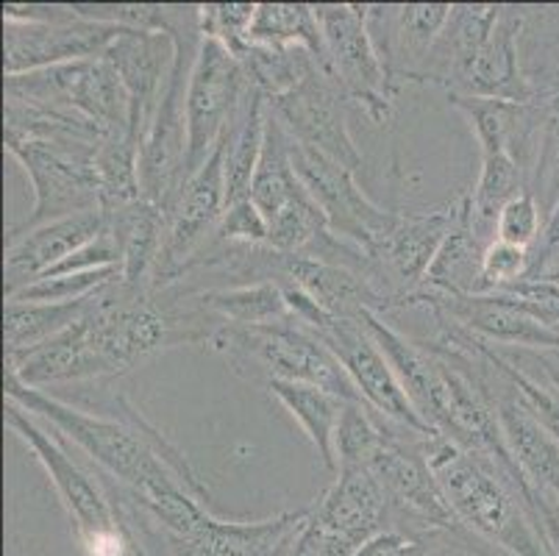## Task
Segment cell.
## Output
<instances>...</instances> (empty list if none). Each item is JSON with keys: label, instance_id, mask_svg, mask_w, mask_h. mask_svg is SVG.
I'll return each instance as SVG.
<instances>
[{"label": "cell", "instance_id": "d6a6232c", "mask_svg": "<svg viewBox=\"0 0 559 556\" xmlns=\"http://www.w3.org/2000/svg\"><path fill=\"white\" fill-rule=\"evenodd\" d=\"M123 275L120 268H106V270H90V273H68V275H45L39 282L28 284L20 293L7 295V300H25V304H75L106 284L117 282Z\"/></svg>", "mask_w": 559, "mask_h": 556}, {"label": "cell", "instance_id": "44dd1931", "mask_svg": "<svg viewBox=\"0 0 559 556\" xmlns=\"http://www.w3.org/2000/svg\"><path fill=\"white\" fill-rule=\"evenodd\" d=\"M498 17H501V7L496 3H454L443 34L426 59L418 84L445 86L451 95L479 59L481 48L496 31Z\"/></svg>", "mask_w": 559, "mask_h": 556}, {"label": "cell", "instance_id": "484cf974", "mask_svg": "<svg viewBox=\"0 0 559 556\" xmlns=\"http://www.w3.org/2000/svg\"><path fill=\"white\" fill-rule=\"evenodd\" d=\"M267 129V98L248 81L240 109L226 129V198L228 203L246 201L257 176L259 156Z\"/></svg>", "mask_w": 559, "mask_h": 556}, {"label": "cell", "instance_id": "e0dca14e", "mask_svg": "<svg viewBox=\"0 0 559 556\" xmlns=\"http://www.w3.org/2000/svg\"><path fill=\"white\" fill-rule=\"evenodd\" d=\"M451 3H399L368 7V31L379 50L393 92L418 84L431 48L451 17Z\"/></svg>", "mask_w": 559, "mask_h": 556}, {"label": "cell", "instance_id": "7c38bea8", "mask_svg": "<svg viewBox=\"0 0 559 556\" xmlns=\"http://www.w3.org/2000/svg\"><path fill=\"white\" fill-rule=\"evenodd\" d=\"M467 203H471V192H462L456 201L435 212H395V223L373 248V262L381 275V289L390 298V312L399 309L412 293H418L440 245L460 223Z\"/></svg>", "mask_w": 559, "mask_h": 556}, {"label": "cell", "instance_id": "8fae6325", "mask_svg": "<svg viewBox=\"0 0 559 556\" xmlns=\"http://www.w3.org/2000/svg\"><path fill=\"white\" fill-rule=\"evenodd\" d=\"M289 156H293V167H296L298 178L304 181L312 201L318 203L320 212L326 214L329 228L340 239L357 245L373 259V248L395 223V212L376 206L359 190L354 170L329 159L323 153L289 140Z\"/></svg>", "mask_w": 559, "mask_h": 556}, {"label": "cell", "instance_id": "f546056e", "mask_svg": "<svg viewBox=\"0 0 559 556\" xmlns=\"http://www.w3.org/2000/svg\"><path fill=\"white\" fill-rule=\"evenodd\" d=\"M251 45L262 48H307L329 75L326 43L312 3H257Z\"/></svg>", "mask_w": 559, "mask_h": 556}, {"label": "cell", "instance_id": "3957f363", "mask_svg": "<svg viewBox=\"0 0 559 556\" xmlns=\"http://www.w3.org/2000/svg\"><path fill=\"white\" fill-rule=\"evenodd\" d=\"M206 343L215 354L226 356L237 374L262 387L267 381H298L332 392L345 404L362 401L337 356L293 320L271 326H217Z\"/></svg>", "mask_w": 559, "mask_h": 556}, {"label": "cell", "instance_id": "ba28073f", "mask_svg": "<svg viewBox=\"0 0 559 556\" xmlns=\"http://www.w3.org/2000/svg\"><path fill=\"white\" fill-rule=\"evenodd\" d=\"M3 417H7V426L12 428L25 446L32 448L37 462L45 468V473H48L50 484L56 489V496H59V501L68 509L79 543L123 529L104 482L95 478L90 471H84L70 457V446L56 435L53 428L48 431L37 417L28 415L14 401H7Z\"/></svg>", "mask_w": 559, "mask_h": 556}, {"label": "cell", "instance_id": "8992f818", "mask_svg": "<svg viewBox=\"0 0 559 556\" xmlns=\"http://www.w3.org/2000/svg\"><path fill=\"white\" fill-rule=\"evenodd\" d=\"M7 98L73 111L106 131H131L129 95L106 59H84L37 73L7 75Z\"/></svg>", "mask_w": 559, "mask_h": 556}, {"label": "cell", "instance_id": "2e32d148", "mask_svg": "<svg viewBox=\"0 0 559 556\" xmlns=\"http://www.w3.org/2000/svg\"><path fill=\"white\" fill-rule=\"evenodd\" d=\"M104 59L109 61L129 95L131 134L142 145L151 129V120L159 109L173 68H176V59H179V43L167 31L126 28L109 45Z\"/></svg>", "mask_w": 559, "mask_h": 556}, {"label": "cell", "instance_id": "ac0fdd59", "mask_svg": "<svg viewBox=\"0 0 559 556\" xmlns=\"http://www.w3.org/2000/svg\"><path fill=\"white\" fill-rule=\"evenodd\" d=\"M106 226H109V221H106L104 209H93V212L70 214V217L43 223L32 232L7 237V259H3L7 295H14L28 284L39 282L56 264H62L70 253L100 237Z\"/></svg>", "mask_w": 559, "mask_h": 556}, {"label": "cell", "instance_id": "e575fe53", "mask_svg": "<svg viewBox=\"0 0 559 556\" xmlns=\"http://www.w3.org/2000/svg\"><path fill=\"white\" fill-rule=\"evenodd\" d=\"M528 268H532V251L501 242V239H492L485 251V264H481L479 295L496 293V289L507 287V284L521 282V279L528 275Z\"/></svg>", "mask_w": 559, "mask_h": 556}, {"label": "cell", "instance_id": "f1b7e54d", "mask_svg": "<svg viewBox=\"0 0 559 556\" xmlns=\"http://www.w3.org/2000/svg\"><path fill=\"white\" fill-rule=\"evenodd\" d=\"M90 298L75 300V304H25V300H7V309H3L7 362L23 359L25 354L43 348L53 336L68 331L86 312Z\"/></svg>", "mask_w": 559, "mask_h": 556}, {"label": "cell", "instance_id": "d6986e66", "mask_svg": "<svg viewBox=\"0 0 559 556\" xmlns=\"http://www.w3.org/2000/svg\"><path fill=\"white\" fill-rule=\"evenodd\" d=\"M526 14L523 9L501 7L492 37L481 48L474 68L467 70L465 79L456 84L451 95H465V98H496L510 100V104H528L532 100V84L523 73L521 64V34Z\"/></svg>", "mask_w": 559, "mask_h": 556}, {"label": "cell", "instance_id": "9c48e42d", "mask_svg": "<svg viewBox=\"0 0 559 556\" xmlns=\"http://www.w3.org/2000/svg\"><path fill=\"white\" fill-rule=\"evenodd\" d=\"M226 206V134H223L210 159L187 178L185 190L167 209L165 242L151 279V293L176 284L185 264L212 239Z\"/></svg>", "mask_w": 559, "mask_h": 556}, {"label": "cell", "instance_id": "52a82bcc", "mask_svg": "<svg viewBox=\"0 0 559 556\" xmlns=\"http://www.w3.org/2000/svg\"><path fill=\"white\" fill-rule=\"evenodd\" d=\"M312 9L326 43L329 75L337 81L345 98L362 106L370 120L388 122L395 92L368 31V7L312 3Z\"/></svg>", "mask_w": 559, "mask_h": 556}, {"label": "cell", "instance_id": "4316f807", "mask_svg": "<svg viewBox=\"0 0 559 556\" xmlns=\"http://www.w3.org/2000/svg\"><path fill=\"white\" fill-rule=\"evenodd\" d=\"M185 293H190V289H185ZM190 295L198 309L221 320V326H271L293 320L287 295H284L282 284L276 282L231 284V287L198 289Z\"/></svg>", "mask_w": 559, "mask_h": 556}, {"label": "cell", "instance_id": "4fadbf2b", "mask_svg": "<svg viewBox=\"0 0 559 556\" xmlns=\"http://www.w3.org/2000/svg\"><path fill=\"white\" fill-rule=\"evenodd\" d=\"M312 334V331H309ZM320 343L326 345L340 365L345 367L348 379L357 387L359 398L370 410L406 428H415L420 435H437L435 428L420 417L415 404L406 395L399 374L393 370L384 351L379 348L362 320H332L326 329L314 331Z\"/></svg>", "mask_w": 559, "mask_h": 556}, {"label": "cell", "instance_id": "ab89813d", "mask_svg": "<svg viewBox=\"0 0 559 556\" xmlns=\"http://www.w3.org/2000/svg\"><path fill=\"white\" fill-rule=\"evenodd\" d=\"M551 354H554V359H557V362H559V354H557V351H551Z\"/></svg>", "mask_w": 559, "mask_h": 556}, {"label": "cell", "instance_id": "9a60e30c", "mask_svg": "<svg viewBox=\"0 0 559 556\" xmlns=\"http://www.w3.org/2000/svg\"><path fill=\"white\" fill-rule=\"evenodd\" d=\"M345 100L348 98L337 81L318 70L293 92L267 100V109L282 122L289 140L301 142L357 173L362 167V153L345 122Z\"/></svg>", "mask_w": 559, "mask_h": 556}, {"label": "cell", "instance_id": "ffe728a7", "mask_svg": "<svg viewBox=\"0 0 559 556\" xmlns=\"http://www.w3.org/2000/svg\"><path fill=\"white\" fill-rule=\"evenodd\" d=\"M84 315L68 331H62L50 343H45L43 348L25 354L23 359L7 362V374L17 376L25 387H34V390H43V387L50 385H70V381H93L117 376L111 362L95 345L93 334L86 329Z\"/></svg>", "mask_w": 559, "mask_h": 556}, {"label": "cell", "instance_id": "f35d334b", "mask_svg": "<svg viewBox=\"0 0 559 556\" xmlns=\"http://www.w3.org/2000/svg\"><path fill=\"white\" fill-rule=\"evenodd\" d=\"M535 279H546V282H551V284H559V262L554 264V268L543 270V273H540V275H535Z\"/></svg>", "mask_w": 559, "mask_h": 556}, {"label": "cell", "instance_id": "d590c367", "mask_svg": "<svg viewBox=\"0 0 559 556\" xmlns=\"http://www.w3.org/2000/svg\"><path fill=\"white\" fill-rule=\"evenodd\" d=\"M212 239L231 245H267L271 226H267L264 214L257 209V203L246 198V201L228 203L226 214L217 223Z\"/></svg>", "mask_w": 559, "mask_h": 556}, {"label": "cell", "instance_id": "7a4b0ae2", "mask_svg": "<svg viewBox=\"0 0 559 556\" xmlns=\"http://www.w3.org/2000/svg\"><path fill=\"white\" fill-rule=\"evenodd\" d=\"M426 459L456 520L476 540L504 556H554L523 493L490 457L435 435L426 446Z\"/></svg>", "mask_w": 559, "mask_h": 556}, {"label": "cell", "instance_id": "1f68e13d", "mask_svg": "<svg viewBox=\"0 0 559 556\" xmlns=\"http://www.w3.org/2000/svg\"><path fill=\"white\" fill-rule=\"evenodd\" d=\"M257 3H203L198 7L201 39H215L231 56L242 59L251 50V25Z\"/></svg>", "mask_w": 559, "mask_h": 556}, {"label": "cell", "instance_id": "83f0119b", "mask_svg": "<svg viewBox=\"0 0 559 556\" xmlns=\"http://www.w3.org/2000/svg\"><path fill=\"white\" fill-rule=\"evenodd\" d=\"M264 390L278 398V404L301 423L304 435L314 446L318 457L323 459L326 471L337 476V457H334V437H337L340 417H343L345 401L320 390L314 385H298V381H267Z\"/></svg>", "mask_w": 559, "mask_h": 556}, {"label": "cell", "instance_id": "603a6c76", "mask_svg": "<svg viewBox=\"0 0 559 556\" xmlns=\"http://www.w3.org/2000/svg\"><path fill=\"white\" fill-rule=\"evenodd\" d=\"M106 221L123 257V282L134 287H151L165 242V212L142 198L129 206L106 212Z\"/></svg>", "mask_w": 559, "mask_h": 556}, {"label": "cell", "instance_id": "836d02e7", "mask_svg": "<svg viewBox=\"0 0 559 556\" xmlns=\"http://www.w3.org/2000/svg\"><path fill=\"white\" fill-rule=\"evenodd\" d=\"M546 214H543L535 192L523 190L501 209V214H498L496 239L532 251V248L540 242L543 232H546Z\"/></svg>", "mask_w": 559, "mask_h": 556}, {"label": "cell", "instance_id": "30bf717a", "mask_svg": "<svg viewBox=\"0 0 559 556\" xmlns=\"http://www.w3.org/2000/svg\"><path fill=\"white\" fill-rule=\"evenodd\" d=\"M248 90V73L237 56L215 39H201L187 84V178L210 159L231 126Z\"/></svg>", "mask_w": 559, "mask_h": 556}, {"label": "cell", "instance_id": "6da1fadb", "mask_svg": "<svg viewBox=\"0 0 559 556\" xmlns=\"http://www.w3.org/2000/svg\"><path fill=\"white\" fill-rule=\"evenodd\" d=\"M7 401L23 406L28 415L48 423L64 442L79 448L104 476L142 507H154L181 489L206 504V489L192 473L185 453L176 451L134 406L117 398V415H90L43 390L25 387L7 374Z\"/></svg>", "mask_w": 559, "mask_h": 556}, {"label": "cell", "instance_id": "7402d4cb", "mask_svg": "<svg viewBox=\"0 0 559 556\" xmlns=\"http://www.w3.org/2000/svg\"><path fill=\"white\" fill-rule=\"evenodd\" d=\"M379 534L365 514L332 496H320L307 509L287 556H354Z\"/></svg>", "mask_w": 559, "mask_h": 556}, {"label": "cell", "instance_id": "277c9868", "mask_svg": "<svg viewBox=\"0 0 559 556\" xmlns=\"http://www.w3.org/2000/svg\"><path fill=\"white\" fill-rule=\"evenodd\" d=\"M129 25L86 17L75 7L3 3V70L37 73L70 61L104 59Z\"/></svg>", "mask_w": 559, "mask_h": 556}, {"label": "cell", "instance_id": "d4e9b609", "mask_svg": "<svg viewBox=\"0 0 559 556\" xmlns=\"http://www.w3.org/2000/svg\"><path fill=\"white\" fill-rule=\"evenodd\" d=\"M528 104L537 115V162L528 190L548 221L559 203V56L540 73V84H532Z\"/></svg>", "mask_w": 559, "mask_h": 556}, {"label": "cell", "instance_id": "5b68a950", "mask_svg": "<svg viewBox=\"0 0 559 556\" xmlns=\"http://www.w3.org/2000/svg\"><path fill=\"white\" fill-rule=\"evenodd\" d=\"M435 435H420L415 428L390 421L384 440L365 471L379 482L390 507V529L418 534H445L451 545L462 534L443 487L431 473L426 446Z\"/></svg>", "mask_w": 559, "mask_h": 556}, {"label": "cell", "instance_id": "5bb4252c", "mask_svg": "<svg viewBox=\"0 0 559 556\" xmlns=\"http://www.w3.org/2000/svg\"><path fill=\"white\" fill-rule=\"evenodd\" d=\"M307 509L278 512L264 520H221L206 514L187 537H159L136 529L151 556H287Z\"/></svg>", "mask_w": 559, "mask_h": 556}, {"label": "cell", "instance_id": "74e56055", "mask_svg": "<svg viewBox=\"0 0 559 556\" xmlns=\"http://www.w3.org/2000/svg\"><path fill=\"white\" fill-rule=\"evenodd\" d=\"M546 545L554 556H559V498L554 501L551 514H548L546 523Z\"/></svg>", "mask_w": 559, "mask_h": 556}, {"label": "cell", "instance_id": "4dcf8cb0", "mask_svg": "<svg viewBox=\"0 0 559 556\" xmlns=\"http://www.w3.org/2000/svg\"><path fill=\"white\" fill-rule=\"evenodd\" d=\"M240 61L248 73V81L267 100L282 98V95L301 86L309 75L320 70V64L307 48H262V45H251V50Z\"/></svg>", "mask_w": 559, "mask_h": 556}, {"label": "cell", "instance_id": "cb8c5ba5", "mask_svg": "<svg viewBox=\"0 0 559 556\" xmlns=\"http://www.w3.org/2000/svg\"><path fill=\"white\" fill-rule=\"evenodd\" d=\"M487 242L474 232V201L467 203L445 242L440 245L420 289L440 295H479Z\"/></svg>", "mask_w": 559, "mask_h": 556}, {"label": "cell", "instance_id": "8d00e7d4", "mask_svg": "<svg viewBox=\"0 0 559 556\" xmlns=\"http://www.w3.org/2000/svg\"><path fill=\"white\" fill-rule=\"evenodd\" d=\"M443 545H451L445 534H418L404 529H384L354 556H437Z\"/></svg>", "mask_w": 559, "mask_h": 556}]
</instances>
